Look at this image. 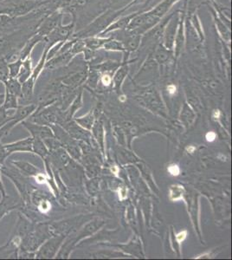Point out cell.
Listing matches in <instances>:
<instances>
[{"label":"cell","mask_w":232,"mask_h":260,"mask_svg":"<svg viewBox=\"0 0 232 260\" xmlns=\"http://www.w3.org/2000/svg\"><path fill=\"white\" fill-rule=\"evenodd\" d=\"M22 63H23V60L21 59L16 60L14 62H8L10 77H18Z\"/></svg>","instance_id":"21"},{"label":"cell","mask_w":232,"mask_h":260,"mask_svg":"<svg viewBox=\"0 0 232 260\" xmlns=\"http://www.w3.org/2000/svg\"><path fill=\"white\" fill-rule=\"evenodd\" d=\"M44 39L42 36L39 35L38 33L33 34L30 38H29L24 46L21 48L18 53V58L21 60H24L27 57L30 56V54L32 52L33 49L35 47L36 45H38L40 42L44 41Z\"/></svg>","instance_id":"11"},{"label":"cell","mask_w":232,"mask_h":260,"mask_svg":"<svg viewBox=\"0 0 232 260\" xmlns=\"http://www.w3.org/2000/svg\"><path fill=\"white\" fill-rule=\"evenodd\" d=\"M186 235H187V232L186 231H183L181 233H179L176 236L177 241L179 243H182L185 240Z\"/></svg>","instance_id":"27"},{"label":"cell","mask_w":232,"mask_h":260,"mask_svg":"<svg viewBox=\"0 0 232 260\" xmlns=\"http://www.w3.org/2000/svg\"><path fill=\"white\" fill-rule=\"evenodd\" d=\"M49 50H50V48L48 47L47 45H46L44 53L42 55L39 63L36 66V68L33 70L30 77L22 84V96L20 98L21 100L28 102V101L30 100L32 98L36 82L38 80L39 75L41 74L42 71L44 70L45 62L47 60V54Z\"/></svg>","instance_id":"5"},{"label":"cell","mask_w":232,"mask_h":260,"mask_svg":"<svg viewBox=\"0 0 232 260\" xmlns=\"http://www.w3.org/2000/svg\"><path fill=\"white\" fill-rule=\"evenodd\" d=\"M18 101H19V98L18 96H16L10 92L6 91L5 92L2 107L7 111L15 110L16 109H18V107L19 106Z\"/></svg>","instance_id":"16"},{"label":"cell","mask_w":232,"mask_h":260,"mask_svg":"<svg viewBox=\"0 0 232 260\" xmlns=\"http://www.w3.org/2000/svg\"><path fill=\"white\" fill-rule=\"evenodd\" d=\"M168 172H169L170 175H173V176H177V175H179L180 169H179V166L173 164V165L168 167Z\"/></svg>","instance_id":"25"},{"label":"cell","mask_w":232,"mask_h":260,"mask_svg":"<svg viewBox=\"0 0 232 260\" xmlns=\"http://www.w3.org/2000/svg\"><path fill=\"white\" fill-rule=\"evenodd\" d=\"M3 1H5V0H0V3H1V2H3Z\"/></svg>","instance_id":"37"},{"label":"cell","mask_w":232,"mask_h":260,"mask_svg":"<svg viewBox=\"0 0 232 260\" xmlns=\"http://www.w3.org/2000/svg\"><path fill=\"white\" fill-rule=\"evenodd\" d=\"M5 94H0V99H3Z\"/></svg>","instance_id":"36"},{"label":"cell","mask_w":232,"mask_h":260,"mask_svg":"<svg viewBox=\"0 0 232 260\" xmlns=\"http://www.w3.org/2000/svg\"><path fill=\"white\" fill-rule=\"evenodd\" d=\"M8 62L5 57H0V83H5L9 79Z\"/></svg>","instance_id":"19"},{"label":"cell","mask_w":232,"mask_h":260,"mask_svg":"<svg viewBox=\"0 0 232 260\" xmlns=\"http://www.w3.org/2000/svg\"><path fill=\"white\" fill-rule=\"evenodd\" d=\"M41 21H36L12 32L0 36V57H5L7 62H14L25 42L35 34Z\"/></svg>","instance_id":"1"},{"label":"cell","mask_w":232,"mask_h":260,"mask_svg":"<svg viewBox=\"0 0 232 260\" xmlns=\"http://www.w3.org/2000/svg\"><path fill=\"white\" fill-rule=\"evenodd\" d=\"M168 92L170 93L171 95H174V93L176 92V87L174 85H169L168 86Z\"/></svg>","instance_id":"31"},{"label":"cell","mask_w":232,"mask_h":260,"mask_svg":"<svg viewBox=\"0 0 232 260\" xmlns=\"http://www.w3.org/2000/svg\"><path fill=\"white\" fill-rule=\"evenodd\" d=\"M206 137L207 142H214L216 137H217V135L214 132H209V133L206 134Z\"/></svg>","instance_id":"30"},{"label":"cell","mask_w":232,"mask_h":260,"mask_svg":"<svg viewBox=\"0 0 232 260\" xmlns=\"http://www.w3.org/2000/svg\"><path fill=\"white\" fill-rule=\"evenodd\" d=\"M195 150H196V148L193 147V146H190L189 148H187V151H188L189 153H193Z\"/></svg>","instance_id":"34"},{"label":"cell","mask_w":232,"mask_h":260,"mask_svg":"<svg viewBox=\"0 0 232 260\" xmlns=\"http://www.w3.org/2000/svg\"><path fill=\"white\" fill-rule=\"evenodd\" d=\"M9 155L10 154H8V152L6 151L4 144H2V143L0 142V166H1V167L6 164V159L9 157Z\"/></svg>","instance_id":"24"},{"label":"cell","mask_w":232,"mask_h":260,"mask_svg":"<svg viewBox=\"0 0 232 260\" xmlns=\"http://www.w3.org/2000/svg\"><path fill=\"white\" fill-rule=\"evenodd\" d=\"M36 110L37 105L35 104H26L18 106V109H16L14 113H12V115L10 116L9 120L0 127L1 137L3 138L5 136H8L17 125L29 118V116L35 112Z\"/></svg>","instance_id":"4"},{"label":"cell","mask_w":232,"mask_h":260,"mask_svg":"<svg viewBox=\"0 0 232 260\" xmlns=\"http://www.w3.org/2000/svg\"><path fill=\"white\" fill-rule=\"evenodd\" d=\"M219 116H220V111H219V110H216V111H214L213 117H214L215 119H218L219 118Z\"/></svg>","instance_id":"32"},{"label":"cell","mask_w":232,"mask_h":260,"mask_svg":"<svg viewBox=\"0 0 232 260\" xmlns=\"http://www.w3.org/2000/svg\"><path fill=\"white\" fill-rule=\"evenodd\" d=\"M24 206V202L19 198H16L14 196L9 195L8 193L5 196H1L0 200V221L6 217L7 214L12 213L13 211H19Z\"/></svg>","instance_id":"7"},{"label":"cell","mask_w":232,"mask_h":260,"mask_svg":"<svg viewBox=\"0 0 232 260\" xmlns=\"http://www.w3.org/2000/svg\"><path fill=\"white\" fill-rule=\"evenodd\" d=\"M6 91L10 92L20 99L22 96V83L17 77H9V79L3 83Z\"/></svg>","instance_id":"15"},{"label":"cell","mask_w":232,"mask_h":260,"mask_svg":"<svg viewBox=\"0 0 232 260\" xmlns=\"http://www.w3.org/2000/svg\"><path fill=\"white\" fill-rule=\"evenodd\" d=\"M73 27L74 24H69L66 26H62V24H60L44 39V41L46 42V45L49 48L52 47L57 43L65 42L71 37Z\"/></svg>","instance_id":"8"},{"label":"cell","mask_w":232,"mask_h":260,"mask_svg":"<svg viewBox=\"0 0 232 260\" xmlns=\"http://www.w3.org/2000/svg\"><path fill=\"white\" fill-rule=\"evenodd\" d=\"M32 137L30 136L25 139L4 144V146L10 155L13 153H32Z\"/></svg>","instance_id":"9"},{"label":"cell","mask_w":232,"mask_h":260,"mask_svg":"<svg viewBox=\"0 0 232 260\" xmlns=\"http://www.w3.org/2000/svg\"><path fill=\"white\" fill-rule=\"evenodd\" d=\"M102 82H103V85L109 86L111 83V77L108 74L103 75L102 77Z\"/></svg>","instance_id":"29"},{"label":"cell","mask_w":232,"mask_h":260,"mask_svg":"<svg viewBox=\"0 0 232 260\" xmlns=\"http://www.w3.org/2000/svg\"><path fill=\"white\" fill-rule=\"evenodd\" d=\"M32 71V60H31V57L29 56V57L23 60L20 71H19V73H18V77H17L18 80L23 84L30 77Z\"/></svg>","instance_id":"14"},{"label":"cell","mask_w":232,"mask_h":260,"mask_svg":"<svg viewBox=\"0 0 232 260\" xmlns=\"http://www.w3.org/2000/svg\"><path fill=\"white\" fill-rule=\"evenodd\" d=\"M2 175L11 180L16 189L18 191L19 198L23 201L24 205L30 204V195L35 190V187L29 183L28 177L24 176L19 170L16 169L11 163L10 165H5L1 167Z\"/></svg>","instance_id":"2"},{"label":"cell","mask_w":232,"mask_h":260,"mask_svg":"<svg viewBox=\"0 0 232 260\" xmlns=\"http://www.w3.org/2000/svg\"><path fill=\"white\" fill-rule=\"evenodd\" d=\"M10 163L12 166H14L15 168L19 170L24 176H26L28 178H35L37 175H39L41 173L37 167L32 165L31 163L28 162V161L18 160H12Z\"/></svg>","instance_id":"12"},{"label":"cell","mask_w":232,"mask_h":260,"mask_svg":"<svg viewBox=\"0 0 232 260\" xmlns=\"http://www.w3.org/2000/svg\"><path fill=\"white\" fill-rule=\"evenodd\" d=\"M127 191H126V188L125 187H121L120 189H119V198L121 201H123L125 199H126L127 197Z\"/></svg>","instance_id":"28"},{"label":"cell","mask_w":232,"mask_h":260,"mask_svg":"<svg viewBox=\"0 0 232 260\" xmlns=\"http://www.w3.org/2000/svg\"><path fill=\"white\" fill-rule=\"evenodd\" d=\"M177 19L172 20L169 25L168 26V30H167V34H165V45L168 48H172L174 45V38H175V30H176Z\"/></svg>","instance_id":"17"},{"label":"cell","mask_w":232,"mask_h":260,"mask_svg":"<svg viewBox=\"0 0 232 260\" xmlns=\"http://www.w3.org/2000/svg\"><path fill=\"white\" fill-rule=\"evenodd\" d=\"M32 153L39 154V156L44 158L47 154V149L44 142H42V139L39 138H32Z\"/></svg>","instance_id":"18"},{"label":"cell","mask_w":232,"mask_h":260,"mask_svg":"<svg viewBox=\"0 0 232 260\" xmlns=\"http://www.w3.org/2000/svg\"><path fill=\"white\" fill-rule=\"evenodd\" d=\"M59 240H51L44 244L35 254L37 258H49L53 256L56 245H58Z\"/></svg>","instance_id":"13"},{"label":"cell","mask_w":232,"mask_h":260,"mask_svg":"<svg viewBox=\"0 0 232 260\" xmlns=\"http://www.w3.org/2000/svg\"><path fill=\"white\" fill-rule=\"evenodd\" d=\"M109 39H86L84 41L85 46L88 49H92V50H95V49H99L103 45L106 44L107 42L109 41Z\"/></svg>","instance_id":"20"},{"label":"cell","mask_w":232,"mask_h":260,"mask_svg":"<svg viewBox=\"0 0 232 260\" xmlns=\"http://www.w3.org/2000/svg\"><path fill=\"white\" fill-rule=\"evenodd\" d=\"M43 4V0H5L0 3V14L10 17H23Z\"/></svg>","instance_id":"3"},{"label":"cell","mask_w":232,"mask_h":260,"mask_svg":"<svg viewBox=\"0 0 232 260\" xmlns=\"http://www.w3.org/2000/svg\"><path fill=\"white\" fill-rule=\"evenodd\" d=\"M62 18V11H56L50 13V15L45 17L42 20L38 29L36 30V33H38L39 35L42 36L44 39H45L51 31H53L56 27L61 24Z\"/></svg>","instance_id":"6"},{"label":"cell","mask_w":232,"mask_h":260,"mask_svg":"<svg viewBox=\"0 0 232 260\" xmlns=\"http://www.w3.org/2000/svg\"><path fill=\"white\" fill-rule=\"evenodd\" d=\"M111 171L113 174H115V175H117L118 172H119V169H118L116 166H114L113 168L111 169Z\"/></svg>","instance_id":"33"},{"label":"cell","mask_w":232,"mask_h":260,"mask_svg":"<svg viewBox=\"0 0 232 260\" xmlns=\"http://www.w3.org/2000/svg\"><path fill=\"white\" fill-rule=\"evenodd\" d=\"M125 100H126V98H125L124 95H122V96H121V98H120V101H121V102H124Z\"/></svg>","instance_id":"35"},{"label":"cell","mask_w":232,"mask_h":260,"mask_svg":"<svg viewBox=\"0 0 232 260\" xmlns=\"http://www.w3.org/2000/svg\"><path fill=\"white\" fill-rule=\"evenodd\" d=\"M183 186H173L171 187L170 198L172 201H177L182 199Z\"/></svg>","instance_id":"22"},{"label":"cell","mask_w":232,"mask_h":260,"mask_svg":"<svg viewBox=\"0 0 232 260\" xmlns=\"http://www.w3.org/2000/svg\"><path fill=\"white\" fill-rule=\"evenodd\" d=\"M0 193L1 196H5L7 194L6 187L4 186L3 180H2V172H1V166H0Z\"/></svg>","instance_id":"26"},{"label":"cell","mask_w":232,"mask_h":260,"mask_svg":"<svg viewBox=\"0 0 232 260\" xmlns=\"http://www.w3.org/2000/svg\"><path fill=\"white\" fill-rule=\"evenodd\" d=\"M105 49L108 50H123L125 49L123 44H121L120 42L113 41L111 39H109V41L107 42L106 44L104 45Z\"/></svg>","instance_id":"23"},{"label":"cell","mask_w":232,"mask_h":260,"mask_svg":"<svg viewBox=\"0 0 232 260\" xmlns=\"http://www.w3.org/2000/svg\"><path fill=\"white\" fill-rule=\"evenodd\" d=\"M21 124L23 127H25L29 131L30 136L32 138H39V139H44L45 137L50 136V131L48 127L40 126V125L35 124L31 121H22Z\"/></svg>","instance_id":"10"}]
</instances>
